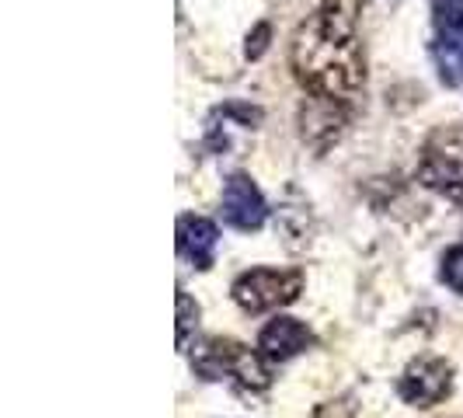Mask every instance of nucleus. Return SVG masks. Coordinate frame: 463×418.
<instances>
[{"instance_id": "f257e3e1", "label": "nucleus", "mask_w": 463, "mask_h": 418, "mask_svg": "<svg viewBox=\"0 0 463 418\" xmlns=\"http://www.w3.org/2000/svg\"><path fill=\"white\" fill-rule=\"evenodd\" d=\"M293 70L314 94H325L335 101H345L366 81V56L359 39L331 35L317 14L307 24H300L293 39Z\"/></svg>"}, {"instance_id": "f03ea898", "label": "nucleus", "mask_w": 463, "mask_h": 418, "mask_svg": "<svg viewBox=\"0 0 463 418\" xmlns=\"http://www.w3.org/2000/svg\"><path fill=\"white\" fill-rule=\"evenodd\" d=\"M192 366L206 380L233 376L248 391H265L272 384V373L265 366V359L258 352H251V348H244L241 342H231V338H209V342H203L199 352L192 356Z\"/></svg>"}, {"instance_id": "7ed1b4c3", "label": "nucleus", "mask_w": 463, "mask_h": 418, "mask_svg": "<svg viewBox=\"0 0 463 418\" xmlns=\"http://www.w3.org/2000/svg\"><path fill=\"white\" fill-rule=\"evenodd\" d=\"M418 182L463 203V126H442L425 139Z\"/></svg>"}, {"instance_id": "20e7f679", "label": "nucleus", "mask_w": 463, "mask_h": 418, "mask_svg": "<svg viewBox=\"0 0 463 418\" xmlns=\"http://www.w3.org/2000/svg\"><path fill=\"white\" fill-rule=\"evenodd\" d=\"M303 272L297 269H251L233 282V300L248 314H261L272 307H286L300 297Z\"/></svg>"}, {"instance_id": "39448f33", "label": "nucleus", "mask_w": 463, "mask_h": 418, "mask_svg": "<svg viewBox=\"0 0 463 418\" xmlns=\"http://www.w3.org/2000/svg\"><path fill=\"white\" fill-rule=\"evenodd\" d=\"M449 384H453V366L446 359L425 356V359H415L404 370L401 384H397V394L415 408H432L449 394Z\"/></svg>"}, {"instance_id": "423d86ee", "label": "nucleus", "mask_w": 463, "mask_h": 418, "mask_svg": "<svg viewBox=\"0 0 463 418\" xmlns=\"http://www.w3.org/2000/svg\"><path fill=\"white\" fill-rule=\"evenodd\" d=\"M269 216L265 195L248 175H231L223 185V220L237 231H258Z\"/></svg>"}, {"instance_id": "0eeeda50", "label": "nucleus", "mask_w": 463, "mask_h": 418, "mask_svg": "<svg viewBox=\"0 0 463 418\" xmlns=\"http://www.w3.org/2000/svg\"><path fill=\"white\" fill-rule=\"evenodd\" d=\"M342 126H345V109H342V101L325 98V94H314V98L303 101L300 129H303V139H307L310 147L325 150L331 139H338Z\"/></svg>"}, {"instance_id": "6e6552de", "label": "nucleus", "mask_w": 463, "mask_h": 418, "mask_svg": "<svg viewBox=\"0 0 463 418\" xmlns=\"http://www.w3.org/2000/svg\"><path fill=\"white\" fill-rule=\"evenodd\" d=\"M310 342H314V335H310V328L303 325V321H297V318H276V321L265 325L261 338H258V348H261L265 359L286 363V359L300 356Z\"/></svg>"}, {"instance_id": "1a4fd4ad", "label": "nucleus", "mask_w": 463, "mask_h": 418, "mask_svg": "<svg viewBox=\"0 0 463 418\" xmlns=\"http://www.w3.org/2000/svg\"><path fill=\"white\" fill-rule=\"evenodd\" d=\"M216 241L220 231L206 216H182L178 220V252L195 265V269H209L216 258Z\"/></svg>"}, {"instance_id": "9d476101", "label": "nucleus", "mask_w": 463, "mask_h": 418, "mask_svg": "<svg viewBox=\"0 0 463 418\" xmlns=\"http://www.w3.org/2000/svg\"><path fill=\"white\" fill-rule=\"evenodd\" d=\"M359 14H363V0H321L317 22L325 24L331 35L355 39V24H359Z\"/></svg>"}, {"instance_id": "9b49d317", "label": "nucleus", "mask_w": 463, "mask_h": 418, "mask_svg": "<svg viewBox=\"0 0 463 418\" xmlns=\"http://www.w3.org/2000/svg\"><path fill=\"white\" fill-rule=\"evenodd\" d=\"M436 60H439V73L449 88H457L463 81V39L457 35H442L436 46Z\"/></svg>"}, {"instance_id": "f8f14e48", "label": "nucleus", "mask_w": 463, "mask_h": 418, "mask_svg": "<svg viewBox=\"0 0 463 418\" xmlns=\"http://www.w3.org/2000/svg\"><path fill=\"white\" fill-rule=\"evenodd\" d=\"M432 18L442 35H457L463 28V0H432Z\"/></svg>"}, {"instance_id": "ddd939ff", "label": "nucleus", "mask_w": 463, "mask_h": 418, "mask_svg": "<svg viewBox=\"0 0 463 418\" xmlns=\"http://www.w3.org/2000/svg\"><path fill=\"white\" fill-rule=\"evenodd\" d=\"M199 328V303L188 297L185 290H178V348L188 346V335Z\"/></svg>"}, {"instance_id": "4468645a", "label": "nucleus", "mask_w": 463, "mask_h": 418, "mask_svg": "<svg viewBox=\"0 0 463 418\" xmlns=\"http://www.w3.org/2000/svg\"><path fill=\"white\" fill-rule=\"evenodd\" d=\"M442 279H446V286L453 293L463 297V244L453 248V252H446V258H442Z\"/></svg>"}, {"instance_id": "2eb2a0df", "label": "nucleus", "mask_w": 463, "mask_h": 418, "mask_svg": "<svg viewBox=\"0 0 463 418\" xmlns=\"http://www.w3.org/2000/svg\"><path fill=\"white\" fill-rule=\"evenodd\" d=\"M269 43H272V24H269V22L255 24V32L248 35V46H244V56H248V60H258V56H265V49H269Z\"/></svg>"}]
</instances>
